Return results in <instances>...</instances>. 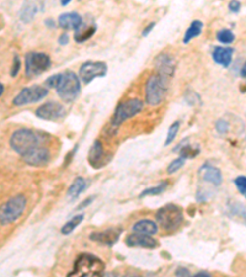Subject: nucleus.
Wrapping results in <instances>:
<instances>
[{
	"label": "nucleus",
	"instance_id": "nucleus-1",
	"mask_svg": "<svg viewBox=\"0 0 246 277\" xmlns=\"http://www.w3.org/2000/svg\"><path fill=\"white\" fill-rule=\"evenodd\" d=\"M10 146L26 164L32 167H43L51 159L48 138L38 131L21 128L15 131L10 138Z\"/></svg>",
	"mask_w": 246,
	"mask_h": 277
},
{
	"label": "nucleus",
	"instance_id": "nucleus-2",
	"mask_svg": "<svg viewBox=\"0 0 246 277\" xmlns=\"http://www.w3.org/2000/svg\"><path fill=\"white\" fill-rule=\"evenodd\" d=\"M45 85L47 88L56 89L57 94L64 102H73L78 99L82 90L80 78L72 71H67L64 73H57L51 76L46 80Z\"/></svg>",
	"mask_w": 246,
	"mask_h": 277
},
{
	"label": "nucleus",
	"instance_id": "nucleus-3",
	"mask_svg": "<svg viewBox=\"0 0 246 277\" xmlns=\"http://www.w3.org/2000/svg\"><path fill=\"white\" fill-rule=\"evenodd\" d=\"M105 270V263L94 254L84 253L78 255L74 261L73 270L69 276H98Z\"/></svg>",
	"mask_w": 246,
	"mask_h": 277
},
{
	"label": "nucleus",
	"instance_id": "nucleus-4",
	"mask_svg": "<svg viewBox=\"0 0 246 277\" xmlns=\"http://www.w3.org/2000/svg\"><path fill=\"white\" fill-rule=\"evenodd\" d=\"M155 219L159 227H162L165 232H175L183 223L182 208L177 204L169 203L158 209L155 213Z\"/></svg>",
	"mask_w": 246,
	"mask_h": 277
},
{
	"label": "nucleus",
	"instance_id": "nucleus-5",
	"mask_svg": "<svg viewBox=\"0 0 246 277\" xmlns=\"http://www.w3.org/2000/svg\"><path fill=\"white\" fill-rule=\"evenodd\" d=\"M169 88V80L160 77L159 74H152L146 84V102L149 106H158L165 100Z\"/></svg>",
	"mask_w": 246,
	"mask_h": 277
},
{
	"label": "nucleus",
	"instance_id": "nucleus-6",
	"mask_svg": "<svg viewBox=\"0 0 246 277\" xmlns=\"http://www.w3.org/2000/svg\"><path fill=\"white\" fill-rule=\"evenodd\" d=\"M27 200L24 195H17L9 198L0 206V226H7L22 216L26 209Z\"/></svg>",
	"mask_w": 246,
	"mask_h": 277
},
{
	"label": "nucleus",
	"instance_id": "nucleus-7",
	"mask_svg": "<svg viewBox=\"0 0 246 277\" xmlns=\"http://www.w3.org/2000/svg\"><path fill=\"white\" fill-rule=\"evenodd\" d=\"M144 103L143 101L139 99H128L126 101H122L120 105L116 107L115 113L112 116V126L118 127L122 125L123 122L128 121L129 118L134 117L138 113L143 111Z\"/></svg>",
	"mask_w": 246,
	"mask_h": 277
},
{
	"label": "nucleus",
	"instance_id": "nucleus-8",
	"mask_svg": "<svg viewBox=\"0 0 246 277\" xmlns=\"http://www.w3.org/2000/svg\"><path fill=\"white\" fill-rule=\"evenodd\" d=\"M52 62L48 54L43 52H30L25 58V72L27 77H37L45 73L51 67Z\"/></svg>",
	"mask_w": 246,
	"mask_h": 277
},
{
	"label": "nucleus",
	"instance_id": "nucleus-9",
	"mask_svg": "<svg viewBox=\"0 0 246 277\" xmlns=\"http://www.w3.org/2000/svg\"><path fill=\"white\" fill-rule=\"evenodd\" d=\"M48 95V88L41 87V85H32V87L24 88L19 94L15 96L14 102L15 106H24L28 103L38 102L43 100Z\"/></svg>",
	"mask_w": 246,
	"mask_h": 277
},
{
	"label": "nucleus",
	"instance_id": "nucleus-10",
	"mask_svg": "<svg viewBox=\"0 0 246 277\" xmlns=\"http://www.w3.org/2000/svg\"><path fill=\"white\" fill-rule=\"evenodd\" d=\"M107 74V64L101 61H87L80 66L79 78L84 84H90L96 78H102Z\"/></svg>",
	"mask_w": 246,
	"mask_h": 277
},
{
	"label": "nucleus",
	"instance_id": "nucleus-11",
	"mask_svg": "<svg viewBox=\"0 0 246 277\" xmlns=\"http://www.w3.org/2000/svg\"><path fill=\"white\" fill-rule=\"evenodd\" d=\"M36 116L41 120L45 121H57L59 118H63L66 115V108L62 103L56 102V101H51V102H46L41 105L40 107L36 110Z\"/></svg>",
	"mask_w": 246,
	"mask_h": 277
},
{
	"label": "nucleus",
	"instance_id": "nucleus-12",
	"mask_svg": "<svg viewBox=\"0 0 246 277\" xmlns=\"http://www.w3.org/2000/svg\"><path fill=\"white\" fill-rule=\"evenodd\" d=\"M155 69H157V73L160 77L165 78V79L170 80L175 74L176 69V63L173 57L170 56L169 53H160L155 57L154 61Z\"/></svg>",
	"mask_w": 246,
	"mask_h": 277
},
{
	"label": "nucleus",
	"instance_id": "nucleus-13",
	"mask_svg": "<svg viewBox=\"0 0 246 277\" xmlns=\"http://www.w3.org/2000/svg\"><path fill=\"white\" fill-rule=\"evenodd\" d=\"M121 233H122V229H120V228H110V229L102 230V232L91 233L90 239L96 243H100V244L112 247L113 244L118 242Z\"/></svg>",
	"mask_w": 246,
	"mask_h": 277
},
{
	"label": "nucleus",
	"instance_id": "nucleus-14",
	"mask_svg": "<svg viewBox=\"0 0 246 277\" xmlns=\"http://www.w3.org/2000/svg\"><path fill=\"white\" fill-rule=\"evenodd\" d=\"M126 244L131 248H144V249H155L158 247V242L154 238L141 233L129 234L126 238Z\"/></svg>",
	"mask_w": 246,
	"mask_h": 277
},
{
	"label": "nucleus",
	"instance_id": "nucleus-15",
	"mask_svg": "<svg viewBox=\"0 0 246 277\" xmlns=\"http://www.w3.org/2000/svg\"><path fill=\"white\" fill-rule=\"evenodd\" d=\"M58 26L63 30L78 31L82 26V17L78 12H66L58 17Z\"/></svg>",
	"mask_w": 246,
	"mask_h": 277
},
{
	"label": "nucleus",
	"instance_id": "nucleus-16",
	"mask_svg": "<svg viewBox=\"0 0 246 277\" xmlns=\"http://www.w3.org/2000/svg\"><path fill=\"white\" fill-rule=\"evenodd\" d=\"M199 175L207 183L212 184L214 186H219L223 181L222 173L218 168L213 167L211 164H203L199 168Z\"/></svg>",
	"mask_w": 246,
	"mask_h": 277
},
{
	"label": "nucleus",
	"instance_id": "nucleus-17",
	"mask_svg": "<svg viewBox=\"0 0 246 277\" xmlns=\"http://www.w3.org/2000/svg\"><path fill=\"white\" fill-rule=\"evenodd\" d=\"M105 159V152H103V146L100 141H96L92 144L91 149L89 152V163L95 169H100L106 164L103 162Z\"/></svg>",
	"mask_w": 246,
	"mask_h": 277
},
{
	"label": "nucleus",
	"instance_id": "nucleus-18",
	"mask_svg": "<svg viewBox=\"0 0 246 277\" xmlns=\"http://www.w3.org/2000/svg\"><path fill=\"white\" fill-rule=\"evenodd\" d=\"M233 53H234V50L230 47H216L212 53V57L217 64H221L222 67L227 68L232 63Z\"/></svg>",
	"mask_w": 246,
	"mask_h": 277
},
{
	"label": "nucleus",
	"instance_id": "nucleus-19",
	"mask_svg": "<svg viewBox=\"0 0 246 277\" xmlns=\"http://www.w3.org/2000/svg\"><path fill=\"white\" fill-rule=\"evenodd\" d=\"M134 233H141V234L155 235L158 233V224L150 219H141L132 227Z\"/></svg>",
	"mask_w": 246,
	"mask_h": 277
},
{
	"label": "nucleus",
	"instance_id": "nucleus-20",
	"mask_svg": "<svg viewBox=\"0 0 246 277\" xmlns=\"http://www.w3.org/2000/svg\"><path fill=\"white\" fill-rule=\"evenodd\" d=\"M86 185H87L86 180H85L82 177L75 178V180L72 183V185L69 186L68 193H67V195H68V197L71 198H77L78 196L82 195V193L84 192L85 188H86Z\"/></svg>",
	"mask_w": 246,
	"mask_h": 277
},
{
	"label": "nucleus",
	"instance_id": "nucleus-21",
	"mask_svg": "<svg viewBox=\"0 0 246 277\" xmlns=\"http://www.w3.org/2000/svg\"><path fill=\"white\" fill-rule=\"evenodd\" d=\"M203 31V24L199 20H195L192 21V24L188 26V28L186 30L185 37H183V43H190L193 38L198 37Z\"/></svg>",
	"mask_w": 246,
	"mask_h": 277
},
{
	"label": "nucleus",
	"instance_id": "nucleus-22",
	"mask_svg": "<svg viewBox=\"0 0 246 277\" xmlns=\"http://www.w3.org/2000/svg\"><path fill=\"white\" fill-rule=\"evenodd\" d=\"M167 186H169V183H167V181H163V183H160L159 185L153 186V187L146 188V190H144L143 192H142L141 195H139V197L143 198V197H146V196H158V195H162V193L164 192L165 190H166Z\"/></svg>",
	"mask_w": 246,
	"mask_h": 277
},
{
	"label": "nucleus",
	"instance_id": "nucleus-23",
	"mask_svg": "<svg viewBox=\"0 0 246 277\" xmlns=\"http://www.w3.org/2000/svg\"><path fill=\"white\" fill-rule=\"evenodd\" d=\"M82 221H84V214H78V216H74L71 221H68L63 227H62L61 233L64 235L71 234V233L73 232L75 228L79 226Z\"/></svg>",
	"mask_w": 246,
	"mask_h": 277
},
{
	"label": "nucleus",
	"instance_id": "nucleus-24",
	"mask_svg": "<svg viewBox=\"0 0 246 277\" xmlns=\"http://www.w3.org/2000/svg\"><path fill=\"white\" fill-rule=\"evenodd\" d=\"M186 143H187V139H186L183 143H181V146H182V148H175L173 151L175 152H180V155L181 157L186 158V159H191V158H195L197 155L199 154V148L198 147H196V148H193L192 146H186Z\"/></svg>",
	"mask_w": 246,
	"mask_h": 277
},
{
	"label": "nucleus",
	"instance_id": "nucleus-25",
	"mask_svg": "<svg viewBox=\"0 0 246 277\" xmlns=\"http://www.w3.org/2000/svg\"><path fill=\"white\" fill-rule=\"evenodd\" d=\"M96 32V27H89L86 28V30L82 31L79 28L78 31H75V36H74V40L77 41V42L82 43V42H85V41L89 40L90 37H91L94 33Z\"/></svg>",
	"mask_w": 246,
	"mask_h": 277
},
{
	"label": "nucleus",
	"instance_id": "nucleus-26",
	"mask_svg": "<svg viewBox=\"0 0 246 277\" xmlns=\"http://www.w3.org/2000/svg\"><path fill=\"white\" fill-rule=\"evenodd\" d=\"M217 40L221 43H224V45H229V43L234 42L235 35L228 28H223V30H219L217 32Z\"/></svg>",
	"mask_w": 246,
	"mask_h": 277
},
{
	"label": "nucleus",
	"instance_id": "nucleus-27",
	"mask_svg": "<svg viewBox=\"0 0 246 277\" xmlns=\"http://www.w3.org/2000/svg\"><path fill=\"white\" fill-rule=\"evenodd\" d=\"M181 122L180 121H176L173 122L171 126H170L169 131H167V136H166V141H165V146H170L173 141H175L176 136H177L178 131H180Z\"/></svg>",
	"mask_w": 246,
	"mask_h": 277
},
{
	"label": "nucleus",
	"instance_id": "nucleus-28",
	"mask_svg": "<svg viewBox=\"0 0 246 277\" xmlns=\"http://www.w3.org/2000/svg\"><path fill=\"white\" fill-rule=\"evenodd\" d=\"M185 162L186 158L181 157V155L178 158H176L175 160H172V162L170 163L169 167H167V174H175L176 172H178V170L185 165Z\"/></svg>",
	"mask_w": 246,
	"mask_h": 277
},
{
	"label": "nucleus",
	"instance_id": "nucleus-29",
	"mask_svg": "<svg viewBox=\"0 0 246 277\" xmlns=\"http://www.w3.org/2000/svg\"><path fill=\"white\" fill-rule=\"evenodd\" d=\"M36 14V7L33 5H30V6H25V9L22 10L21 12V19L24 22H30L32 20V17L35 16Z\"/></svg>",
	"mask_w": 246,
	"mask_h": 277
},
{
	"label": "nucleus",
	"instance_id": "nucleus-30",
	"mask_svg": "<svg viewBox=\"0 0 246 277\" xmlns=\"http://www.w3.org/2000/svg\"><path fill=\"white\" fill-rule=\"evenodd\" d=\"M230 213L232 214H237V216H242L243 218L246 219V207L244 204L240 203H233L232 207H230Z\"/></svg>",
	"mask_w": 246,
	"mask_h": 277
},
{
	"label": "nucleus",
	"instance_id": "nucleus-31",
	"mask_svg": "<svg viewBox=\"0 0 246 277\" xmlns=\"http://www.w3.org/2000/svg\"><path fill=\"white\" fill-rule=\"evenodd\" d=\"M238 191L246 198V177H238L234 180Z\"/></svg>",
	"mask_w": 246,
	"mask_h": 277
},
{
	"label": "nucleus",
	"instance_id": "nucleus-32",
	"mask_svg": "<svg viewBox=\"0 0 246 277\" xmlns=\"http://www.w3.org/2000/svg\"><path fill=\"white\" fill-rule=\"evenodd\" d=\"M216 128L221 134H225L228 131H229V123H228L225 120H219L218 122L216 123Z\"/></svg>",
	"mask_w": 246,
	"mask_h": 277
},
{
	"label": "nucleus",
	"instance_id": "nucleus-33",
	"mask_svg": "<svg viewBox=\"0 0 246 277\" xmlns=\"http://www.w3.org/2000/svg\"><path fill=\"white\" fill-rule=\"evenodd\" d=\"M20 68H21V59L19 58V56H15L14 64H12V69H11V77H16L17 73H19Z\"/></svg>",
	"mask_w": 246,
	"mask_h": 277
},
{
	"label": "nucleus",
	"instance_id": "nucleus-34",
	"mask_svg": "<svg viewBox=\"0 0 246 277\" xmlns=\"http://www.w3.org/2000/svg\"><path fill=\"white\" fill-rule=\"evenodd\" d=\"M228 7H229V10L232 12H239L240 7H242V4H240L239 0H230Z\"/></svg>",
	"mask_w": 246,
	"mask_h": 277
},
{
	"label": "nucleus",
	"instance_id": "nucleus-35",
	"mask_svg": "<svg viewBox=\"0 0 246 277\" xmlns=\"http://www.w3.org/2000/svg\"><path fill=\"white\" fill-rule=\"evenodd\" d=\"M175 275L176 276H191V273H190V270H188V269L180 266V268H178L177 270L175 271Z\"/></svg>",
	"mask_w": 246,
	"mask_h": 277
},
{
	"label": "nucleus",
	"instance_id": "nucleus-36",
	"mask_svg": "<svg viewBox=\"0 0 246 277\" xmlns=\"http://www.w3.org/2000/svg\"><path fill=\"white\" fill-rule=\"evenodd\" d=\"M154 27H155V22H150V24L148 25L147 27L143 30V32H142V36H143V37H147V36L149 35L150 32H152L153 28H154Z\"/></svg>",
	"mask_w": 246,
	"mask_h": 277
},
{
	"label": "nucleus",
	"instance_id": "nucleus-37",
	"mask_svg": "<svg viewBox=\"0 0 246 277\" xmlns=\"http://www.w3.org/2000/svg\"><path fill=\"white\" fill-rule=\"evenodd\" d=\"M69 41V36L68 33H63V35H61V37H59V45H67Z\"/></svg>",
	"mask_w": 246,
	"mask_h": 277
},
{
	"label": "nucleus",
	"instance_id": "nucleus-38",
	"mask_svg": "<svg viewBox=\"0 0 246 277\" xmlns=\"http://www.w3.org/2000/svg\"><path fill=\"white\" fill-rule=\"evenodd\" d=\"M94 200H95V197H90V198H87V200H86V201H85V202H82V203H80V204H79V207H78V209H82V208H84V207H86V206H87V204H90V203H91V202H92V201H94Z\"/></svg>",
	"mask_w": 246,
	"mask_h": 277
},
{
	"label": "nucleus",
	"instance_id": "nucleus-39",
	"mask_svg": "<svg viewBox=\"0 0 246 277\" xmlns=\"http://www.w3.org/2000/svg\"><path fill=\"white\" fill-rule=\"evenodd\" d=\"M211 276V274L207 273V271H199V273H197L193 275V277H209Z\"/></svg>",
	"mask_w": 246,
	"mask_h": 277
},
{
	"label": "nucleus",
	"instance_id": "nucleus-40",
	"mask_svg": "<svg viewBox=\"0 0 246 277\" xmlns=\"http://www.w3.org/2000/svg\"><path fill=\"white\" fill-rule=\"evenodd\" d=\"M240 76H242L243 78H246V62L243 64L242 69H240Z\"/></svg>",
	"mask_w": 246,
	"mask_h": 277
},
{
	"label": "nucleus",
	"instance_id": "nucleus-41",
	"mask_svg": "<svg viewBox=\"0 0 246 277\" xmlns=\"http://www.w3.org/2000/svg\"><path fill=\"white\" fill-rule=\"evenodd\" d=\"M46 25L48 26L49 28H53V27H56V24H54V21L52 19H48V20H46Z\"/></svg>",
	"mask_w": 246,
	"mask_h": 277
},
{
	"label": "nucleus",
	"instance_id": "nucleus-42",
	"mask_svg": "<svg viewBox=\"0 0 246 277\" xmlns=\"http://www.w3.org/2000/svg\"><path fill=\"white\" fill-rule=\"evenodd\" d=\"M71 1L72 0H61V4L63 5V6H67V5H68Z\"/></svg>",
	"mask_w": 246,
	"mask_h": 277
},
{
	"label": "nucleus",
	"instance_id": "nucleus-43",
	"mask_svg": "<svg viewBox=\"0 0 246 277\" xmlns=\"http://www.w3.org/2000/svg\"><path fill=\"white\" fill-rule=\"evenodd\" d=\"M2 92H4V85L0 84V96L2 95Z\"/></svg>",
	"mask_w": 246,
	"mask_h": 277
}]
</instances>
